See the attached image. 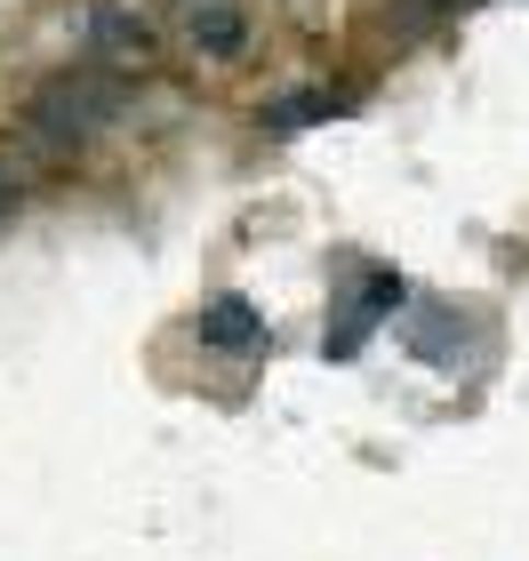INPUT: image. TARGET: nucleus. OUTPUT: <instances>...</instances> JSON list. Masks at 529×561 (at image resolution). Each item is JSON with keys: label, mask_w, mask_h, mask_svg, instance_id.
I'll return each mask as SVG.
<instances>
[{"label": "nucleus", "mask_w": 529, "mask_h": 561, "mask_svg": "<svg viewBox=\"0 0 529 561\" xmlns=\"http://www.w3.org/2000/svg\"><path fill=\"white\" fill-rule=\"evenodd\" d=\"M193 337L209 345V353H233V362H257V353L273 345V329H265V313H257L249 297H233V289H225V297H209V305L193 313Z\"/></svg>", "instance_id": "39448f33"}, {"label": "nucleus", "mask_w": 529, "mask_h": 561, "mask_svg": "<svg viewBox=\"0 0 529 561\" xmlns=\"http://www.w3.org/2000/svg\"><path fill=\"white\" fill-rule=\"evenodd\" d=\"M401 297H410V289H401V273H393V265H361V273L345 280L337 313H330V337H321V353H330V362H353V353L369 345V329L386 321Z\"/></svg>", "instance_id": "7ed1b4c3"}, {"label": "nucleus", "mask_w": 529, "mask_h": 561, "mask_svg": "<svg viewBox=\"0 0 529 561\" xmlns=\"http://www.w3.org/2000/svg\"><path fill=\"white\" fill-rule=\"evenodd\" d=\"M24 209V176H16V161H9V152H0V225H9Z\"/></svg>", "instance_id": "0eeeda50"}, {"label": "nucleus", "mask_w": 529, "mask_h": 561, "mask_svg": "<svg viewBox=\"0 0 529 561\" xmlns=\"http://www.w3.org/2000/svg\"><path fill=\"white\" fill-rule=\"evenodd\" d=\"M89 65L120 72V81H145L161 65V24L120 9V0H89Z\"/></svg>", "instance_id": "f03ea898"}, {"label": "nucleus", "mask_w": 529, "mask_h": 561, "mask_svg": "<svg viewBox=\"0 0 529 561\" xmlns=\"http://www.w3.org/2000/svg\"><path fill=\"white\" fill-rule=\"evenodd\" d=\"M176 33L200 65H233L249 57V9L241 0H176Z\"/></svg>", "instance_id": "20e7f679"}, {"label": "nucleus", "mask_w": 529, "mask_h": 561, "mask_svg": "<svg viewBox=\"0 0 529 561\" xmlns=\"http://www.w3.org/2000/svg\"><path fill=\"white\" fill-rule=\"evenodd\" d=\"M120 113H129V81H120V72H105V65H57L16 105V129H24L33 152H48V161H72V152H89L96 137H113Z\"/></svg>", "instance_id": "f257e3e1"}, {"label": "nucleus", "mask_w": 529, "mask_h": 561, "mask_svg": "<svg viewBox=\"0 0 529 561\" xmlns=\"http://www.w3.org/2000/svg\"><path fill=\"white\" fill-rule=\"evenodd\" d=\"M330 113H345V96H330V89H289V96H273L257 121H265L273 137H289V129H313V121H330Z\"/></svg>", "instance_id": "423d86ee"}]
</instances>
